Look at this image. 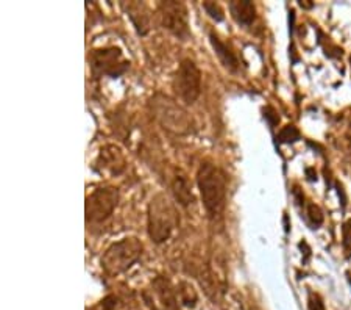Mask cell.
<instances>
[{"instance_id": "cell-24", "label": "cell", "mask_w": 351, "mask_h": 310, "mask_svg": "<svg viewBox=\"0 0 351 310\" xmlns=\"http://www.w3.org/2000/svg\"><path fill=\"white\" fill-rule=\"evenodd\" d=\"M298 5H300V7H302V8H306V10H311V8L314 7V3L311 2V0H300Z\"/></svg>"}, {"instance_id": "cell-13", "label": "cell", "mask_w": 351, "mask_h": 310, "mask_svg": "<svg viewBox=\"0 0 351 310\" xmlns=\"http://www.w3.org/2000/svg\"><path fill=\"white\" fill-rule=\"evenodd\" d=\"M141 8H143V5H139V3L128 5V16H130V19H132L133 25L136 30H138L139 35H147L150 30V27H149L150 19L147 14L141 13Z\"/></svg>"}, {"instance_id": "cell-20", "label": "cell", "mask_w": 351, "mask_h": 310, "mask_svg": "<svg viewBox=\"0 0 351 310\" xmlns=\"http://www.w3.org/2000/svg\"><path fill=\"white\" fill-rule=\"evenodd\" d=\"M308 307H309V310H325V306H324V302H322L320 296L315 295V293H309Z\"/></svg>"}, {"instance_id": "cell-8", "label": "cell", "mask_w": 351, "mask_h": 310, "mask_svg": "<svg viewBox=\"0 0 351 310\" xmlns=\"http://www.w3.org/2000/svg\"><path fill=\"white\" fill-rule=\"evenodd\" d=\"M95 169L99 173H106L110 176H121L127 169V159L122 149L116 144H106L100 149L97 160H95Z\"/></svg>"}, {"instance_id": "cell-5", "label": "cell", "mask_w": 351, "mask_h": 310, "mask_svg": "<svg viewBox=\"0 0 351 310\" xmlns=\"http://www.w3.org/2000/svg\"><path fill=\"white\" fill-rule=\"evenodd\" d=\"M89 66L94 78H117L128 71L130 61L119 47H101L90 52Z\"/></svg>"}, {"instance_id": "cell-11", "label": "cell", "mask_w": 351, "mask_h": 310, "mask_svg": "<svg viewBox=\"0 0 351 310\" xmlns=\"http://www.w3.org/2000/svg\"><path fill=\"white\" fill-rule=\"evenodd\" d=\"M171 188H172L175 201H177L181 207H189L195 202L194 191H192V184L184 173L181 171L175 173Z\"/></svg>"}, {"instance_id": "cell-4", "label": "cell", "mask_w": 351, "mask_h": 310, "mask_svg": "<svg viewBox=\"0 0 351 310\" xmlns=\"http://www.w3.org/2000/svg\"><path fill=\"white\" fill-rule=\"evenodd\" d=\"M172 88L175 94L186 105H192L202 94V71L194 60L184 58L178 65L172 78Z\"/></svg>"}, {"instance_id": "cell-18", "label": "cell", "mask_w": 351, "mask_h": 310, "mask_svg": "<svg viewBox=\"0 0 351 310\" xmlns=\"http://www.w3.org/2000/svg\"><path fill=\"white\" fill-rule=\"evenodd\" d=\"M342 235H343V250L347 252V256L351 257V219L348 221H345L343 228H342Z\"/></svg>"}, {"instance_id": "cell-27", "label": "cell", "mask_w": 351, "mask_h": 310, "mask_svg": "<svg viewBox=\"0 0 351 310\" xmlns=\"http://www.w3.org/2000/svg\"><path fill=\"white\" fill-rule=\"evenodd\" d=\"M350 282H351V278H350Z\"/></svg>"}, {"instance_id": "cell-23", "label": "cell", "mask_w": 351, "mask_h": 310, "mask_svg": "<svg viewBox=\"0 0 351 310\" xmlns=\"http://www.w3.org/2000/svg\"><path fill=\"white\" fill-rule=\"evenodd\" d=\"M336 188H337V191H339V197H342V207H345V204H347V196H345L343 185L336 182Z\"/></svg>"}, {"instance_id": "cell-19", "label": "cell", "mask_w": 351, "mask_h": 310, "mask_svg": "<svg viewBox=\"0 0 351 310\" xmlns=\"http://www.w3.org/2000/svg\"><path fill=\"white\" fill-rule=\"evenodd\" d=\"M116 306H117V298L110 295L106 296L104 301H100L93 310H114Z\"/></svg>"}, {"instance_id": "cell-10", "label": "cell", "mask_w": 351, "mask_h": 310, "mask_svg": "<svg viewBox=\"0 0 351 310\" xmlns=\"http://www.w3.org/2000/svg\"><path fill=\"white\" fill-rule=\"evenodd\" d=\"M231 18L234 19L237 25L243 28L252 27L253 22L256 21V5L250 0H233L228 5Z\"/></svg>"}, {"instance_id": "cell-6", "label": "cell", "mask_w": 351, "mask_h": 310, "mask_svg": "<svg viewBox=\"0 0 351 310\" xmlns=\"http://www.w3.org/2000/svg\"><path fill=\"white\" fill-rule=\"evenodd\" d=\"M119 204V190L114 187H100L95 188L86 197L84 213H86V223L101 224L114 213Z\"/></svg>"}, {"instance_id": "cell-2", "label": "cell", "mask_w": 351, "mask_h": 310, "mask_svg": "<svg viewBox=\"0 0 351 310\" xmlns=\"http://www.w3.org/2000/svg\"><path fill=\"white\" fill-rule=\"evenodd\" d=\"M178 224V215L166 193H158L152 197L147 207V232L155 245H162L171 239Z\"/></svg>"}, {"instance_id": "cell-1", "label": "cell", "mask_w": 351, "mask_h": 310, "mask_svg": "<svg viewBox=\"0 0 351 310\" xmlns=\"http://www.w3.org/2000/svg\"><path fill=\"white\" fill-rule=\"evenodd\" d=\"M197 185L208 218L211 221H219L223 217L226 207V191H228L226 174L219 166L205 162L197 171Z\"/></svg>"}, {"instance_id": "cell-26", "label": "cell", "mask_w": 351, "mask_h": 310, "mask_svg": "<svg viewBox=\"0 0 351 310\" xmlns=\"http://www.w3.org/2000/svg\"><path fill=\"white\" fill-rule=\"evenodd\" d=\"M350 66H351V55H350Z\"/></svg>"}, {"instance_id": "cell-9", "label": "cell", "mask_w": 351, "mask_h": 310, "mask_svg": "<svg viewBox=\"0 0 351 310\" xmlns=\"http://www.w3.org/2000/svg\"><path fill=\"white\" fill-rule=\"evenodd\" d=\"M208 38H209V44H211L214 54L217 55V58L220 63H222V66L226 71L236 74L241 67V61H239V56L236 55L234 49L231 47L228 43H225L223 39L220 38L214 30H209Z\"/></svg>"}, {"instance_id": "cell-12", "label": "cell", "mask_w": 351, "mask_h": 310, "mask_svg": "<svg viewBox=\"0 0 351 310\" xmlns=\"http://www.w3.org/2000/svg\"><path fill=\"white\" fill-rule=\"evenodd\" d=\"M154 291L156 293L161 306L166 310H178V296L177 290H173L171 282L162 276H158L154 280Z\"/></svg>"}, {"instance_id": "cell-25", "label": "cell", "mask_w": 351, "mask_h": 310, "mask_svg": "<svg viewBox=\"0 0 351 310\" xmlns=\"http://www.w3.org/2000/svg\"><path fill=\"white\" fill-rule=\"evenodd\" d=\"M306 174H308V180H311V182H314V180H317V174L314 173L313 168H308L306 169Z\"/></svg>"}, {"instance_id": "cell-14", "label": "cell", "mask_w": 351, "mask_h": 310, "mask_svg": "<svg viewBox=\"0 0 351 310\" xmlns=\"http://www.w3.org/2000/svg\"><path fill=\"white\" fill-rule=\"evenodd\" d=\"M177 296H178L180 302L183 304L184 307H189V309H194L197 301H198V296H197V291L194 290V287H192L189 282H186V280H181L178 284Z\"/></svg>"}, {"instance_id": "cell-3", "label": "cell", "mask_w": 351, "mask_h": 310, "mask_svg": "<svg viewBox=\"0 0 351 310\" xmlns=\"http://www.w3.org/2000/svg\"><path fill=\"white\" fill-rule=\"evenodd\" d=\"M144 245L136 236L125 239L112 243L100 257V267L108 276H119L128 272L133 265L143 256Z\"/></svg>"}, {"instance_id": "cell-22", "label": "cell", "mask_w": 351, "mask_h": 310, "mask_svg": "<svg viewBox=\"0 0 351 310\" xmlns=\"http://www.w3.org/2000/svg\"><path fill=\"white\" fill-rule=\"evenodd\" d=\"M292 195H293V199H295L298 207H304V206H306V204H304V195H303V191L298 188V185H295V187H293Z\"/></svg>"}, {"instance_id": "cell-21", "label": "cell", "mask_w": 351, "mask_h": 310, "mask_svg": "<svg viewBox=\"0 0 351 310\" xmlns=\"http://www.w3.org/2000/svg\"><path fill=\"white\" fill-rule=\"evenodd\" d=\"M264 118L269 121V124H270L271 127H275L276 124L280 122L278 113H276L274 109H271V107H267V109H264Z\"/></svg>"}, {"instance_id": "cell-15", "label": "cell", "mask_w": 351, "mask_h": 310, "mask_svg": "<svg viewBox=\"0 0 351 310\" xmlns=\"http://www.w3.org/2000/svg\"><path fill=\"white\" fill-rule=\"evenodd\" d=\"M306 217H308V223L313 229H319L325 221L322 208L319 206L313 204V202H311V204H306Z\"/></svg>"}, {"instance_id": "cell-7", "label": "cell", "mask_w": 351, "mask_h": 310, "mask_svg": "<svg viewBox=\"0 0 351 310\" xmlns=\"http://www.w3.org/2000/svg\"><path fill=\"white\" fill-rule=\"evenodd\" d=\"M158 10H160L162 27L167 32H171L180 41L191 39L192 33L189 28V14L183 2H175V0L160 2L158 3Z\"/></svg>"}, {"instance_id": "cell-17", "label": "cell", "mask_w": 351, "mask_h": 310, "mask_svg": "<svg viewBox=\"0 0 351 310\" xmlns=\"http://www.w3.org/2000/svg\"><path fill=\"white\" fill-rule=\"evenodd\" d=\"M203 10L206 11L209 18L214 19L216 22H222L225 19L223 10L220 8V5H217L216 2H203Z\"/></svg>"}, {"instance_id": "cell-16", "label": "cell", "mask_w": 351, "mask_h": 310, "mask_svg": "<svg viewBox=\"0 0 351 310\" xmlns=\"http://www.w3.org/2000/svg\"><path fill=\"white\" fill-rule=\"evenodd\" d=\"M300 138H302V133H300L298 129L295 126H292V124H289V126L282 127L280 135H278V141L281 144L297 143Z\"/></svg>"}]
</instances>
